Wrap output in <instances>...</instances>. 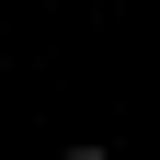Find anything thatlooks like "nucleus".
<instances>
[{"label":"nucleus","mask_w":160,"mask_h":160,"mask_svg":"<svg viewBox=\"0 0 160 160\" xmlns=\"http://www.w3.org/2000/svg\"><path fill=\"white\" fill-rule=\"evenodd\" d=\"M69 160H103V149H69Z\"/></svg>","instance_id":"nucleus-1"}]
</instances>
